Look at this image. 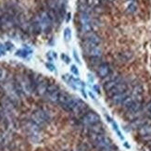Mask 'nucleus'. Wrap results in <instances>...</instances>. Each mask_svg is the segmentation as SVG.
I'll list each match as a JSON object with an SVG mask.
<instances>
[{
	"mask_svg": "<svg viewBox=\"0 0 151 151\" xmlns=\"http://www.w3.org/2000/svg\"><path fill=\"white\" fill-rule=\"evenodd\" d=\"M80 25H81V30L84 34L90 32L93 30V25H92V19L90 17L89 13H80Z\"/></svg>",
	"mask_w": 151,
	"mask_h": 151,
	"instance_id": "nucleus-6",
	"label": "nucleus"
},
{
	"mask_svg": "<svg viewBox=\"0 0 151 151\" xmlns=\"http://www.w3.org/2000/svg\"><path fill=\"white\" fill-rule=\"evenodd\" d=\"M83 48L84 54L87 57L91 58H100L102 55V49L98 45H83Z\"/></svg>",
	"mask_w": 151,
	"mask_h": 151,
	"instance_id": "nucleus-8",
	"label": "nucleus"
},
{
	"mask_svg": "<svg viewBox=\"0 0 151 151\" xmlns=\"http://www.w3.org/2000/svg\"><path fill=\"white\" fill-rule=\"evenodd\" d=\"M132 57H133V55H132V53H130V52H123V53H120L118 55V58H119V60L122 62L129 61L131 58H132Z\"/></svg>",
	"mask_w": 151,
	"mask_h": 151,
	"instance_id": "nucleus-16",
	"label": "nucleus"
},
{
	"mask_svg": "<svg viewBox=\"0 0 151 151\" xmlns=\"http://www.w3.org/2000/svg\"><path fill=\"white\" fill-rule=\"evenodd\" d=\"M138 134L140 137L145 141L151 140V123L147 122L138 129Z\"/></svg>",
	"mask_w": 151,
	"mask_h": 151,
	"instance_id": "nucleus-11",
	"label": "nucleus"
},
{
	"mask_svg": "<svg viewBox=\"0 0 151 151\" xmlns=\"http://www.w3.org/2000/svg\"><path fill=\"white\" fill-rule=\"evenodd\" d=\"M127 90H129V86H128V83H126V82H124V81H122V82H121L120 83H118L116 86L114 87V88H112L111 89L109 92H108V96H109V97H111V96H115V95H117V94H120V93H122V92H125V91H127Z\"/></svg>",
	"mask_w": 151,
	"mask_h": 151,
	"instance_id": "nucleus-12",
	"label": "nucleus"
},
{
	"mask_svg": "<svg viewBox=\"0 0 151 151\" xmlns=\"http://www.w3.org/2000/svg\"><path fill=\"white\" fill-rule=\"evenodd\" d=\"M111 124H112V127H113V130L115 131V132L117 133V134H118V136L120 137V138L122 139V140H123V136H122V133H121V131L119 130V127H118V125H117V123L116 122H114L113 121L111 122Z\"/></svg>",
	"mask_w": 151,
	"mask_h": 151,
	"instance_id": "nucleus-19",
	"label": "nucleus"
},
{
	"mask_svg": "<svg viewBox=\"0 0 151 151\" xmlns=\"http://www.w3.org/2000/svg\"><path fill=\"white\" fill-rule=\"evenodd\" d=\"M29 52L27 50H18L16 52V56H19V57H22V58H26L28 56Z\"/></svg>",
	"mask_w": 151,
	"mask_h": 151,
	"instance_id": "nucleus-21",
	"label": "nucleus"
},
{
	"mask_svg": "<svg viewBox=\"0 0 151 151\" xmlns=\"http://www.w3.org/2000/svg\"><path fill=\"white\" fill-rule=\"evenodd\" d=\"M63 37L65 39V41L66 42H69L71 38V31L70 28H66L64 30V32H63Z\"/></svg>",
	"mask_w": 151,
	"mask_h": 151,
	"instance_id": "nucleus-17",
	"label": "nucleus"
},
{
	"mask_svg": "<svg viewBox=\"0 0 151 151\" xmlns=\"http://www.w3.org/2000/svg\"><path fill=\"white\" fill-rule=\"evenodd\" d=\"M16 79L18 80L19 83L21 84V87L24 94L31 95L35 92V83L32 79V76L21 75V76H18Z\"/></svg>",
	"mask_w": 151,
	"mask_h": 151,
	"instance_id": "nucleus-1",
	"label": "nucleus"
},
{
	"mask_svg": "<svg viewBox=\"0 0 151 151\" xmlns=\"http://www.w3.org/2000/svg\"><path fill=\"white\" fill-rule=\"evenodd\" d=\"M6 80H8V76H6V70H4L3 69L0 68V83L6 82Z\"/></svg>",
	"mask_w": 151,
	"mask_h": 151,
	"instance_id": "nucleus-20",
	"label": "nucleus"
},
{
	"mask_svg": "<svg viewBox=\"0 0 151 151\" xmlns=\"http://www.w3.org/2000/svg\"><path fill=\"white\" fill-rule=\"evenodd\" d=\"M96 73L99 78L105 79L109 74L112 73V69H111V66L109 63H101L96 68Z\"/></svg>",
	"mask_w": 151,
	"mask_h": 151,
	"instance_id": "nucleus-9",
	"label": "nucleus"
},
{
	"mask_svg": "<svg viewBox=\"0 0 151 151\" xmlns=\"http://www.w3.org/2000/svg\"><path fill=\"white\" fill-rule=\"evenodd\" d=\"M45 66H47V68L50 71H55V70H56V67L54 66L53 64H51V63H47V64H45Z\"/></svg>",
	"mask_w": 151,
	"mask_h": 151,
	"instance_id": "nucleus-23",
	"label": "nucleus"
},
{
	"mask_svg": "<svg viewBox=\"0 0 151 151\" xmlns=\"http://www.w3.org/2000/svg\"><path fill=\"white\" fill-rule=\"evenodd\" d=\"M60 92L61 91L60 90V88H58V85L49 84L47 93H45V96H47V98L50 102L57 103L58 101V98H60Z\"/></svg>",
	"mask_w": 151,
	"mask_h": 151,
	"instance_id": "nucleus-7",
	"label": "nucleus"
},
{
	"mask_svg": "<svg viewBox=\"0 0 151 151\" xmlns=\"http://www.w3.org/2000/svg\"><path fill=\"white\" fill-rule=\"evenodd\" d=\"M71 97H73V96H71L70 95H69L68 93H66V92H60V98H58V103L60 105H61V107L65 109V108H66L69 105Z\"/></svg>",
	"mask_w": 151,
	"mask_h": 151,
	"instance_id": "nucleus-14",
	"label": "nucleus"
},
{
	"mask_svg": "<svg viewBox=\"0 0 151 151\" xmlns=\"http://www.w3.org/2000/svg\"><path fill=\"white\" fill-rule=\"evenodd\" d=\"M73 57H74V58H75V60H76V62L77 63H79V64H81V60H80V58L78 57V54H77V52L75 51V50H73Z\"/></svg>",
	"mask_w": 151,
	"mask_h": 151,
	"instance_id": "nucleus-24",
	"label": "nucleus"
},
{
	"mask_svg": "<svg viewBox=\"0 0 151 151\" xmlns=\"http://www.w3.org/2000/svg\"><path fill=\"white\" fill-rule=\"evenodd\" d=\"M70 71L73 73V74L75 75H79V70L77 69V67L75 66V65H71V67H70Z\"/></svg>",
	"mask_w": 151,
	"mask_h": 151,
	"instance_id": "nucleus-22",
	"label": "nucleus"
},
{
	"mask_svg": "<svg viewBox=\"0 0 151 151\" xmlns=\"http://www.w3.org/2000/svg\"><path fill=\"white\" fill-rule=\"evenodd\" d=\"M122 77L118 74H113L111 73L108 77H106L103 81V88L107 92H109L112 88H114L118 83L122 82Z\"/></svg>",
	"mask_w": 151,
	"mask_h": 151,
	"instance_id": "nucleus-4",
	"label": "nucleus"
},
{
	"mask_svg": "<svg viewBox=\"0 0 151 151\" xmlns=\"http://www.w3.org/2000/svg\"><path fill=\"white\" fill-rule=\"evenodd\" d=\"M101 43V39L98 36L96 32H87L84 36V41L83 45H99Z\"/></svg>",
	"mask_w": 151,
	"mask_h": 151,
	"instance_id": "nucleus-10",
	"label": "nucleus"
},
{
	"mask_svg": "<svg viewBox=\"0 0 151 151\" xmlns=\"http://www.w3.org/2000/svg\"><path fill=\"white\" fill-rule=\"evenodd\" d=\"M145 123H147L146 120L143 119V118H141V117H139V118H137V119H134V120L132 121V122H131V126H132L133 128H134V129H139Z\"/></svg>",
	"mask_w": 151,
	"mask_h": 151,
	"instance_id": "nucleus-15",
	"label": "nucleus"
},
{
	"mask_svg": "<svg viewBox=\"0 0 151 151\" xmlns=\"http://www.w3.org/2000/svg\"><path fill=\"white\" fill-rule=\"evenodd\" d=\"M61 58H62V60H63L65 62H66V63H69V62H70V58H69L67 55L62 54V55H61Z\"/></svg>",
	"mask_w": 151,
	"mask_h": 151,
	"instance_id": "nucleus-25",
	"label": "nucleus"
},
{
	"mask_svg": "<svg viewBox=\"0 0 151 151\" xmlns=\"http://www.w3.org/2000/svg\"><path fill=\"white\" fill-rule=\"evenodd\" d=\"M131 93V90H127L125 92H122V93H120V94H117L113 96L110 97V101L113 105H121L123 103V101L126 99L127 96L130 95Z\"/></svg>",
	"mask_w": 151,
	"mask_h": 151,
	"instance_id": "nucleus-13",
	"label": "nucleus"
},
{
	"mask_svg": "<svg viewBox=\"0 0 151 151\" xmlns=\"http://www.w3.org/2000/svg\"><path fill=\"white\" fill-rule=\"evenodd\" d=\"M82 122L87 127L93 126L100 122V117L95 111H89V112L83 114L82 118Z\"/></svg>",
	"mask_w": 151,
	"mask_h": 151,
	"instance_id": "nucleus-5",
	"label": "nucleus"
},
{
	"mask_svg": "<svg viewBox=\"0 0 151 151\" xmlns=\"http://www.w3.org/2000/svg\"><path fill=\"white\" fill-rule=\"evenodd\" d=\"M50 120V116L47 110L39 109L34 111L32 114V121L38 126L45 125Z\"/></svg>",
	"mask_w": 151,
	"mask_h": 151,
	"instance_id": "nucleus-2",
	"label": "nucleus"
},
{
	"mask_svg": "<svg viewBox=\"0 0 151 151\" xmlns=\"http://www.w3.org/2000/svg\"><path fill=\"white\" fill-rule=\"evenodd\" d=\"M144 112L145 114L148 117V118H151V101H149L146 106H144Z\"/></svg>",
	"mask_w": 151,
	"mask_h": 151,
	"instance_id": "nucleus-18",
	"label": "nucleus"
},
{
	"mask_svg": "<svg viewBox=\"0 0 151 151\" xmlns=\"http://www.w3.org/2000/svg\"><path fill=\"white\" fill-rule=\"evenodd\" d=\"M35 18L37 19L39 24L41 26L42 32H49L52 28L53 22H52V19H50L47 11H41L38 15L35 16Z\"/></svg>",
	"mask_w": 151,
	"mask_h": 151,
	"instance_id": "nucleus-3",
	"label": "nucleus"
}]
</instances>
